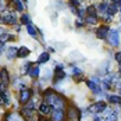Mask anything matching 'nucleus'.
Listing matches in <instances>:
<instances>
[{"instance_id": "obj_1", "label": "nucleus", "mask_w": 121, "mask_h": 121, "mask_svg": "<svg viewBox=\"0 0 121 121\" xmlns=\"http://www.w3.org/2000/svg\"><path fill=\"white\" fill-rule=\"evenodd\" d=\"M45 95L48 96V103L52 106V107H56V109L63 107V104H64L63 97H60L59 95H53L50 91H46V93H45Z\"/></svg>"}, {"instance_id": "obj_2", "label": "nucleus", "mask_w": 121, "mask_h": 121, "mask_svg": "<svg viewBox=\"0 0 121 121\" xmlns=\"http://www.w3.org/2000/svg\"><path fill=\"white\" fill-rule=\"evenodd\" d=\"M0 21L3 22V24H15V21H17V18H15V15L11 14V11H4L1 14V17H0Z\"/></svg>"}, {"instance_id": "obj_3", "label": "nucleus", "mask_w": 121, "mask_h": 121, "mask_svg": "<svg viewBox=\"0 0 121 121\" xmlns=\"http://www.w3.org/2000/svg\"><path fill=\"white\" fill-rule=\"evenodd\" d=\"M22 116H24V118L26 121H39V118L36 117L34 109H28V107L22 109Z\"/></svg>"}, {"instance_id": "obj_4", "label": "nucleus", "mask_w": 121, "mask_h": 121, "mask_svg": "<svg viewBox=\"0 0 121 121\" xmlns=\"http://www.w3.org/2000/svg\"><path fill=\"white\" fill-rule=\"evenodd\" d=\"M89 113H102L106 110V103L104 102H97V103H93L89 106Z\"/></svg>"}, {"instance_id": "obj_5", "label": "nucleus", "mask_w": 121, "mask_h": 121, "mask_svg": "<svg viewBox=\"0 0 121 121\" xmlns=\"http://www.w3.org/2000/svg\"><path fill=\"white\" fill-rule=\"evenodd\" d=\"M109 40H110V45L111 46H117L120 45V35H118V31L113 29V31H109Z\"/></svg>"}, {"instance_id": "obj_6", "label": "nucleus", "mask_w": 121, "mask_h": 121, "mask_svg": "<svg viewBox=\"0 0 121 121\" xmlns=\"http://www.w3.org/2000/svg\"><path fill=\"white\" fill-rule=\"evenodd\" d=\"M64 116H65V113H64V109L63 107L54 109L52 111V120L53 121H63L64 120Z\"/></svg>"}, {"instance_id": "obj_7", "label": "nucleus", "mask_w": 121, "mask_h": 121, "mask_svg": "<svg viewBox=\"0 0 121 121\" xmlns=\"http://www.w3.org/2000/svg\"><path fill=\"white\" fill-rule=\"evenodd\" d=\"M31 96H32V91H29V89H22V91L20 92V102H21L22 104H26V103L31 100Z\"/></svg>"}, {"instance_id": "obj_8", "label": "nucleus", "mask_w": 121, "mask_h": 121, "mask_svg": "<svg viewBox=\"0 0 121 121\" xmlns=\"http://www.w3.org/2000/svg\"><path fill=\"white\" fill-rule=\"evenodd\" d=\"M109 26L107 25H102L99 29L96 31V35H97V38H100V39H106L107 38V35H109Z\"/></svg>"}, {"instance_id": "obj_9", "label": "nucleus", "mask_w": 121, "mask_h": 121, "mask_svg": "<svg viewBox=\"0 0 121 121\" xmlns=\"http://www.w3.org/2000/svg\"><path fill=\"white\" fill-rule=\"evenodd\" d=\"M39 111H40V114H43V116H48V114H50V113L53 111V107L49 104L48 102H43V103L39 106Z\"/></svg>"}, {"instance_id": "obj_10", "label": "nucleus", "mask_w": 121, "mask_h": 121, "mask_svg": "<svg viewBox=\"0 0 121 121\" xmlns=\"http://www.w3.org/2000/svg\"><path fill=\"white\" fill-rule=\"evenodd\" d=\"M68 117H70V121H79V110L71 107L68 110Z\"/></svg>"}, {"instance_id": "obj_11", "label": "nucleus", "mask_w": 121, "mask_h": 121, "mask_svg": "<svg viewBox=\"0 0 121 121\" xmlns=\"http://www.w3.org/2000/svg\"><path fill=\"white\" fill-rule=\"evenodd\" d=\"M0 78H1V84L4 85V86L9 85V82H10V77H9V71H7L6 68H3V70L0 71Z\"/></svg>"}, {"instance_id": "obj_12", "label": "nucleus", "mask_w": 121, "mask_h": 121, "mask_svg": "<svg viewBox=\"0 0 121 121\" xmlns=\"http://www.w3.org/2000/svg\"><path fill=\"white\" fill-rule=\"evenodd\" d=\"M64 77H65V74H64V71H63V65L57 64V67H56V73H54V79H56V81H61Z\"/></svg>"}, {"instance_id": "obj_13", "label": "nucleus", "mask_w": 121, "mask_h": 121, "mask_svg": "<svg viewBox=\"0 0 121 121\" xmlns=\"http://www.w3.org/2000/svg\"><path fill=\"white\" fill-rule=\"evenodd\" d=\"M86 85H88V88H89L92 92H95V93H100V86H99L95 81H86Z\"/></svg>"}, {"instance_id": "obj_14", "label": "nucleus", "mask_w": 121, "mask_h": 121, "mask_svg": "<svg viewBox=\"0 0 121 121\" xmlns=\"http://www.w3.org/2000/svg\"><path fill=\"white\" fill-rule=\"evenodd\" d=\"M0 104H4V106L10 104V96H9V93L6 91L3 93H0Z\"/></svg>"}, {"instance_id": "obj_15", "label": "nucleus", "mask_w": 121, "mask_h": 121, "mask_svg": "<svg viewBox=\"0 0 121 121\" xmlns=\"http://www.w3.org/2000/svg\"><path fill=\"white\" fill-rule=\"evenodd\" d=\"M31 52H29V49L22 46V48L18 49V52H17V57H28V54H29Z\"/></svg>"}, {"instance_id": "obj_16", "label": "nucleus", "mask_w": 121, "mask_h": 121, "mask_svg": "<svg viewBox=\"0 0 121 121\" xmlns=\"http://www.w3.org/2000/svg\"><path fill=\"white\" fill-rule=\"evenodd\" d=\"M107 121H117L118 120V114H117V111L116 110H110L107 111Z\"/></svg>"}, {"instance_id": "obj_17", "label": "nucleus", "mask_w": 121, "mask_h": 121, "mask_svg": "<svg viewBox=\"0 0 121 121\" xmlns=\"http://www.w3.org/2000/svg\"><path fill=\"white\" fill-rule=\"evenodd\" d=\"M26 29H28V34H29L31 36H36V35H38L36 26H34L32 24H28V25H26Z\"/></svg>"}, {"instance_id": "obj_18", "label": "nucleus", "mask_w": 121, "mask_h": 121, "mask_svg": "<svg viewBox=\"0 0 121 121\" xmlns=\"http://www.w3.org/2000/svg\"><path fill=\"white\" fill-rule=\"evenodd\" d=\"M17 52H18V49H15V48L7 49V59H14V57H17Z\"/></svg>"}, {"instance_id": "obj_19", "label": "nucleus", "mask_w": 121, "mask_h": 121, "mask_svg": "<svg viewBox=\"0 0 121 121\" xmlns=\"http://www.w3.org/2000/svg\"><path fill=\"white\" fill-rule=\"evenodd\" d=\"M109 102L110 103H113V104H121V96L111 95V96H109Z\"/></svg>"}, {"instance_id": "obj_20", "label": "nucleus", "mask_w": 121, "mask_h": 121, "mask_svg": "<svg viewBox=\"0 0 121 121\" xmlns=\"http://www.w3.org/2000/svg\"><path fill=\"white\" fill-rule=\"evenodd\" d=\"M118 10V7H117V3H113V4H110L109 7H107V13H109L110 15H114L116 13Z\"/></svg>"}, {"instance_id": "obj_21", "label": "nucleus", "mask_w": 121, "mask_h": 121, "mask_svg": "<svg viewBox=\"0 0 121 121\" xmlns=\"http://www.w3.org/2000/svg\"><path fill=\"white\" fill-rule=\"evenodd\" d=\"M49 59H50V54L49 53H42L40 56H39V59H38V63H46V61H49Z\"/></svg>"}, {"instance_id": "obj_22", "label": "nucleus", "mask_w": 121, "mask_h": 121, "mask_svg": "<svg viewBox=\"0 0 121 121\" xmlns=\"http://www.w3.org/2000/svg\"><path fill=\"white\" fill-rule=\"evenodd\" d=\"M32 65H34V64H32ZM29 75H31L32 78H38V77H39V67H31Z\"/></svg>"}, {"instance_id": "obj_23", "label": "nucleus", "mask_w": 121, "mask_h": 121, "mask_svg": "<svg viewBox=\"0 0 121 121\" xmlns=\"http://www.w3.org/2000/svg\"><path fill=\"white\" fill-rule=\"evenodd\" d=\"M31 67H32V64H31V63H26V64H24V65L21 67V74L28 73V71L31 70Z\"/></svg>"}, {"instance_id": "obj_24", "label": "nucleus", "mask_w": 121, "mask_h": 121, "mask_svg": "<svg viewBox=\"0 0 121 121\" xmlns=\"http://www.w3.org/2000/svg\"><path fill=\"white\" fill-rule=\"evenodd\" d=\"M86 22H88V24H91V25L96 24V22H97V17H92V15H88V17H86Z\"/></svg>"}, {"instance_id": "obj_25", "label": "nucleus", "mask_w": 121, "mask_h": 121, "mask_svg": "<svg viewBox=\"0 0 121 121\" xmlns=\"http://www.w3.org/2000/svg\"><path fill=\"white\" fill-rule=\"evenodd\" d=\"M14 3H15V7H17L18 11H22L24 10V4H22L21 0H14Z\"/></svg>"}, {"instance_id": "obj_26", "label": "nucleus", "mask_w": 121, "mask_h": 121, "mask_svg": "<svg viewBox=\"0 0 121 121\" xmlns=\"http://www.w3.org/2000/svg\"><path fill=\"white\" fill-rule=\"evenodd\" d=\"M107 7H109V6H107L106 3H100V4L97 6V10L100 13H104V11H107Z\"/></svg>"}, {"instance_id": "obj_27", "label": "nucleus", "mask_w": 121, "mask_h": 121, "mask_svg": "<svg viewBox=\"0 0 121 121\" xmlns=\"http://www.w3.org/2000/svg\"><path fill=\"white\" fill-rule=\"evenodd\" d=\"M86 11H88V15L97 17V15H96V11H95V7H92V6H91V7H88V9H86Z\"/></svg>"}, {"instance_id": "obj_28", "label": "nucleus", "mask_w": 121, "mask_h": 121, "mask_svg": "<svg viewBox=\"0 0 121 121\" xmlns=\"http://www.w3.org/2000/svg\"><path fill=\"white\" fill-rule=\"evenodd\" d=\"M21 24H25V25H28L29 24V17H28V15H22V17H21Z\"/></svg>"}, {"instance_id": "obj_29", "label": "nucleus", "mask_w": 121, "mask_h": 121, "mask_svg": "<svg viewBox=\"0 0 121 121\" xmlns=\"http://www.w3.org/2000/svg\"><path fill=\"white\" fill-rule=\"evenodd\" d=\"M73 74L74 75H79L81 74V70L79 68H73Z\"/></svg>"}, {"instance_id": "obj_30", "label": "nucleus", "mask_w": 121, "mask_h": 121, "mask_svg": "<svg viewBox=\"0 0 121 121\" xmlns=\"http://www.w3.org/2000/svg\"><path fill=\"white\" fill-rule=\"evenodd\" d=\"M116 60L118 61V63H121V52H118V53H116Z\"/></svg>"}, {"instance_id": "obj_31", "label": "nucleus", "mask_w": 121, "mask_h": 121, "mask_svg": "<svg viewBox=\"0 0 121 121\" xmlns=\"http://www.w3.org/2000/svg\"><path fill=\"white\" fill-rule=\"evenodd\" d=\"M71 4H73V7L74 6H79V0H71Z\"/></svg>"}, {"instance_id": "obj_32", "label": "nucleus", "mask_w": 121, "mask_h": 121, "mask_svg": "<svg viewBox=\"0 0 121 121\" xmlns=\"http://www.w3.org/2000/svg\"><path fill=\"white\" fill-rule=\"evenodd\" d=\"M4 88H6L4 85H3V84H0V93H3V92H4Z\"/></svg>"}, {"instance_id": "obj_33", "label": "nucleus", "mask_w": 121, "mask_h": 121, "mask_svg": "<svg viewBox=\"0 0 121 121\" xmlns=\"http://www.w3.org/2000/svg\"><path fill=\"white\" fill-rule=\"evenodd\" d=\"M117 7L121 10V0H118V1H117Z\"/></svg>"}, {"instance_id": "obj_34", "label": "nucleus", "mask_w": 121, "mask_h": 121, "mask_svg": "<svg viewBox=\"0 0 121 121\" xmlns=\"http://www.w3.org/2000/svg\"><path fill=\"white\" fill-rule=\"evenodd\" d=\"M93 121H104V120H103V118H100V117H96Z\"/></svg>"}, {"instance_id": "obj_35", "label": "nucleus", "mask_w": 121, "mask_h": 121, "mask_svg": "<svg viewBox=\"0 0 121 121\" xmlns=\"http://www.w3.org/2000/svg\"><path fill=\"white\" fill-rule=\"evenodd\" d=\"M120 71H121V63H120Z\"/></svg>"}, {"instance_id": "obj_36", "label": "nucleus", "mask_w": 121, "mask_h": 121, "mask_svg": "<svg viewBox=\"0 0 121 121\" xmlns=\"http://www.w3.org/2000/svg\"><path fill=\"white\" fill-rule=\"evenodd\" d=\"M39 121H43V120H40V118H39Z\"/></svg>"}, {"instance_id": "obj_37", "label": "nucleus", "mask_w": 121, "mask_h": 121, "mask_svg": "<svg viewBox=\"0 0 121 121\" xmlns=\"http://www.w3.org/2000/svg\"><path fill=\"white\" fill-rule=\"evenodd\" d=\"M25 1H26V0H25Z\"/></svg>"}]
</instances>
